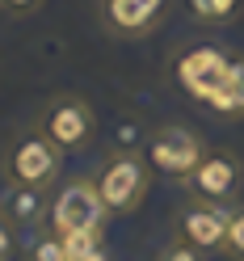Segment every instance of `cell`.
Returning a JSON list of instances; mask_svg holds the SVG:
<instances>
[{
  "instance_id": "6da1fadb",
  "label": "cell",
  "mask_w": 244,
  "mask_h": 261,
  "mask_svg": "<svg viewBox=\"0 0 244 261\" xmlns=\"http://www.w3.org/2000/svg\"><path fill=\"white\" fill-rule=\"evenodd\" d=\"M173 76L194 101H202L206 110L240 118L244 114V55L219 51V46H185L173 59Z\"/></svg>"
},
{
  "instance_id": "7a4b0ae2",
  "label": "cell",
  "mask_w": 244,
  "mask_h": 261,
  "mask_svg": "<svg viewBox=\"0 0 244 261\" xmlns=\"http://www.w3.org/2000/svg\"><path fill=\"white\" fill-rule=\"evenodd\" d=\"M110 206L101 202L93 177H72L51 198V232L55 236H101Z\"/></svg>"
},
{
  "instance_id": "3957f363",
  "label": "cell",
  "mask_w": 244,
  "mask_h": 261,
  "mask_svg": "<svg viewBox=\"0 0 244 261\" xmlns=\"http://www.w3.org/2000/svg\"><path fill=\"white\" fill-rule=\"evenodd\" d=\"M93 186L101 194V202L110 206V215H131V211H139V202L148 198L152 169H148V160H139L131 152H110L101 165H97Z\"/></svg>"
},
{
  "instance_id": "277c9868",
  "label": "cell",
  "mask_w": 244,
  "mask_h": 261,
  "mask_svg": "<svg viewBox=\"0 0 244 261\" xmlns=\"http://www.w3.org/2000/svg\"><path fill=\"white\" fill-rule=\"evenodd\" d=\"M0 169H5V181H9V186H38V190H51V186L59 181L63 152L34 126V130L17 135V139L5 148Z\"/></svg>"
},
{
  "instance_id": "5b68a950",
  "label": "cell",
  "mask_w": 244,
  "mask_h": 261,
  "mask_svg": "<svg viewBox=\"0 0 244 261\" xmlns=\"http://www.w3.org/2000/svg\"><path fill=\"white\" fill-rule=\"evenodd\" d=\"M38 130L55 143L59 152H85L93 143V130H97V114L85 97L76 93H59L42 106L38 114Z\"/></svg>"
},
{
  "instance_id": "8992f818",
  "label": "cell",
  "mask_w": 244,
  "mask_h": 261,
  "mask_svg": "<svg viewBox=\"0 0 244 261\" xmlns=\"http://www.w3.org/2000/svg\"><path fill=\"white\" fill-rule=\"evenodd\" d=\"M206 156V143L194 135L189 126H156L148 135V148H143V160H148L152 173H165V177H185L198 169V160Z\"/></svg>"
},
{
  "instance_id": "52a82bcc",
  "label": "cell",
  "mask_w": 244,
  "mask_h": 261,
  "mask_svg": "<svg viewBox=\"0 0 244 261\" xmlns=\"http://www.w3.org/2000/svg\"><path fill=\"white\" fill-rule=\"evenodd\" d=\"M185 190H189V198H202V202H215V206H236L240 190H244L240 156L206 148V156L198 160V169L185 177Z\"/></svg>"
},
{
  "instance_id": "ba28073f",
  "label": "cell",
  "mask_w": 244,
  "mask_h": 261,
  "mask_svg": "<svg viewBox=\"0 0 244 261\" xmlns=\"http://www.w3.org/2000/svg\"><path fill=\"white\" fill-rule=\"evenodd\" d=\"M227 219H232V206H215L202 198H189L177 211V240L194 244L202 257L206 253H223L227 249Z\"/></svg>"
},
{
  "instance_id": "9c48e42d",
  "label": "cell",
  "mask_w": 244,
  "mask_h": 261,
  "mask_svg": "<svg viewBox=\"0 0 244 261\" xmlns=\"http://www.w3.org/2000/svg\"><path fill=\"white\" fill-rule=\"evenodd\" d=\"M169 0H97V13H101V25L118 38H143L152 34L165 17Z\"/></svg>"
},
{
  "instance_id": "30bf717a",
  "label": "cell",
  "mask_w": 244,
  "mask_h": 261,
  "mask_svg": "<svg viewBox=\"0 0 244 261\" xmlns=\"http://www.w3.org/2000/svg\"><path fill=\"white\" fill-rule=\"evenodd\" d=\"M0 215L9 219L13 232H38L42 223H51V198L38 186H5Z\"/></svg>"
},
{
  "instance_id": "8fae6325",
  "label": "cell",
  "mask_w": 244,
  "mask_h": 261,
  "mask_svg": "<svg viewBox=\"0 0 244 261\" xmlns=\"http://www.w3.org/2000/svg\"><path fill=\"white\" fill-rule=\"evenodd\" d=\"M244 9V0H189V13L194 21L202 25H223V21H236Z\"/></svg>"
},
{
  "instance_id": "7c38bea8",
  "label": "cell",
  "mask_w": 244,
  "mask_h": 261,
  "mask_svg": "<svg viewBox=\"0 0 244 261\" xmlns=\"http://www.w3.org/2000/svg\"><path fill=\"white\" fill-rule=\"evenodd\" d=\"M25 261H68V249H63V240L55 232H42V236L30 240Z\"/></svg>"
},
{
  "instance_id": "4fadbf2b",
  "label": "cell",
  "mask_w": 244,
  "mask_h": 261,
  "mask_svg": "<svg viewBox=\"0 0 244 261\" xmlns=\"http://www.w3.org/2000/svg\"><path fill=\"white\" fill-rule=\"evenodd\" d=\"M227 257L244 261V206H232V219H227Z\"/></svg>"
},
{
  "instance_id": "5bb4252c",
  "label": "cell",
  "mask_w": 244,
  "mask_h": 261,
  "mask_svg": "<svg viewBox=\"0 0 244 261\" xmlns=\"http://www.w3.org/2000/svg\"><path fill=\"white\" fill-rule=\"evenodd\" d=\"M156 261H202V253L194 249V244H185V240H169Z\"/></svg>"
},
{
  "instance_id": "9a60e30c",
  "label": "cell",
  "mask_w": 244,
  "mask_h": 261,
  "mask_svg": "<svg viewBox=\"0 0 244 261\" xmlns=\"http://www.w3.org/2000/svg\"><path fill=\"white\" fill-rule=\"evenodd\" d=\"M42 0H0V13H9V17H25V13H34Z\"/></svg>"
},
{
  "instance_id": "2e32d148",
  "label": "cell",
  "mask_w": 244,
  "mask_h": 261,
  "mask_svg": "<svg viewBox=\"0 0 244 261\" xmlns=\"http://www.w3.org/2000/svg\"><path fill=\"white\" fill-rule=\"evenodd\" d=\"M13 244H17V232H13L9 219L0 215V261H9V257H13Z\"/></svg>"
}]
</instances>
